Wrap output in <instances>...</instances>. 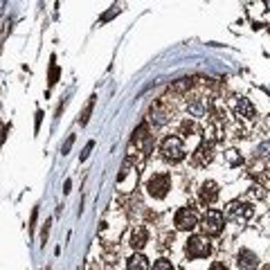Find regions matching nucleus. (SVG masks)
Here are the masks:
<instances>
[{"label": "nucleus", "mask_w": 270, "mask_h": 270, "mask_svg": "<svg viewBox=\"0 0 270 270\" xmlns=\"http://www.w3.org/2000/svg\"><path fill=\"white\" fill-rule=\"evenodd\" d=\"M227 110H232L234 122H237L241 128H245V131H248L252 124H257V108H254L252 101H250L248 97H243V95H237V97L230 101V108Z\"/></svg>", "instance_id": "1"}, {"label": "nucleus", "mask_w": 270, "mask_h": 270, "mask_svg": "<svg viewBox=\"0 0 270 270\" xmlns=\"http://www.w3.org/2000/svg\"><path fill=\"white\" fill-rule=\"evenodd\" d=\"M149 270H176V268H173V264H171L169 259H165V257H162V259L155 261V264L151 266Z\"/></svg>", "instance_id": "21"}, {"label": "nucleus", "mask_w": 270, "mask_h": 270, "mask_svg": "<svg viewBox=\"0 0 270 270\" xmlns=\"http://www.w3.org/2000/svg\"><path fill=\"white\" fill-rule=\"evenodd\" d=\"M169 189H171V173H167V171L153 173V176L147 180V194H149L153 200L167 198Z\"/></svg>", "instance_id": "7"}, {"label": "nucleus", "mask_w": 270, "mask_h": 270, "mask_svg": "<svg viewBox=\"0 0 270 270\" xmlns=\"http://www.w3.org/2000/svg\"><path fill=\"white\" fill-rule=\"evenodd\" d=\"M210 270H230V268H227L225 264H221V261H214V264H212V268H210Z\"/></svg>", "instance_id": "27"}, {"label": "nucleus", "mask_w": 270, "mask_h": 270, "mask_svg": "<svg viewBox=\"0 0 270 270\" xmlns=\"http://www.w3.org/2000/svg\"><path fill=\"white\" fill-rule=\"evenodd\" d=\"M198 221H200L198 212L187 205V207H180V210L176 212V216H173V225H176V230H180V232H192V230L198 227Z\"/></svg>", "instance_id": "9"}, {"label": "nucleus", "mask_w": 270, "mask_h": 270, "mask_svg": "<svg viewBox=\"0 0 270 270\" xmlns=\"http://www.w3.org/2000/svg\"><path fill=\"white\" fill-rule=\"evenodd\" d=\"M54 56H52V68H50V86H54L56 83V79H59V66L54 63Z\"/></svg>", "instance_id": "22"}, {"label": "nucleus", "mask_w": 270, "mask_h": 270, "mask_svg": "<svg viewBox=\"0 0 270 270\" xmlns=\"http://www.w3.org/2000/svg\"><path fill=\"white\" fill-rule=\"evenodd\" d=\"M185 110H187V115H189V120H194V122H200V120H205L207 117V99L205 97H185Z\"/></svg>", "instance_id": "11"}, {"label": "nucleus", "mask_w": 270, "mask_h": 270, "mask_svg": "<svg viewBox=\"0 0 270 270\" xmlns=\"http://www.w3.org/2000/svg\"><path fill=\"white\" fill-rule=\"evenodd\" d=\"M48 234H50V221H48V223H45L43 232H41V239H43V243H45V239H48Z\"/></svg>", "instance_id": "28"}, {"label": "nucleus", "mask_w": 270, "mask_h": 270, "mask_svg": "<svg viewBox=\"0 0 270 270\" xmlns=\"http://www.w3.org/2000/svg\"><path fill=\"white\" fill-rule=\"evenodd\" d=\"M149 259L142 252H133L126 259V270H149Z\"/></svg>", "instance_id": "15"}, {"label": "nucleus", "mask_w": 270, "mask_h": 270, "mask_svg": "<svg viewBox=\"0 0 270 270\" xmlns=\"http://www.w3.org/2000/svg\"><path fill=\"white\" fill-rule=\"evenodd\" d=\"M41 120H43V110H36V126H34V131L39 133V126H41Z\"/></svg>", "instance_id": "26"}, {"label": "nucleus", "mask_w": 270, "mask_h": 270, "mask_svg": "<svg viewBox=\"0 0 270 270\" xmlns=\"http://www.w3.org/2000/svg\"><path fill=\"white\" fill-rule=\"evenodd\" d=\"M212 241L207 237H203V234H192V237L185 241V257H187L189 261L194 259H207L212 254Z\"/></svg>", "instance_id": "4"}, {"label": "nucleus", "mask_w": 270, "mask_h": 270, "mask_svg": "<svg viewBox=\"0 0 270 270\" xmlns=\"http://www.w3.org/2000/svg\"><path fill=\"white\" fill-rule=\"evenodd\" d=\"M198 227L203 230V237H207V239L221 237V234H223V227H225L223 212H219V210H207L203 216H200Z\"/></svg>", "instance_id": "6"}, {"label": "nucleus", "mask_w": 270, "mask_h": 270, "mask_svg": "<svg viewBox=\"0 0 270 270\" xmlns=\"http://www.w3.org/2000/svg\"><path fill=\"white\" fill-rule=\"evenodd\" d=\"M160 158L167 165H180L185 158H187V151H185V142L178 135H167L160 142Z\"/></svg>", "instance_id": "2"}, {"label": "nucleus", "mask_w": 270, "mask_h": 270, "mask_svg": "<svg viewBox=\"0 0 270 270\" xmlns=\"http://www.w3.org/2000/svg\"><path fill=\"white\" fill-rule=\"evenodd\" d=\"M173 120V108L169 106V97H162L160 101L149 106V115H147V124H153V128H162Z\"/></svg>", "instance_id": "5"}, {"label": "nucleus", "mask_w": 270, "mask_h": 270, "mask_svg": "<svg viewBox=\"0 0 270 270\" xmlns=\"http://www.w3.org/2000/svg\"><path fill=\"white\" fill-rule=\"evenodd\" d=\"M138 173H140L138 167L133 165L131 160H124L120 176H117V182H115L117 189H120L122 194H133V189L138 185Z\"/></svg>", "instance_id": "8"}, {"label": "nucleus", "mask_w": 270, "mask_h": 270, "mask_svg": "<svg viewBox=\"0 0 270 270\" xmlns=\"http://www.w3.org/2000/svg\"><path fill=\"white\" fill-rule=\"evenodd\" d=\"M95 99H97V97L93 95V97L88 99V104H86V108H83V113L79 115V124H81V126H86V124H88L90 113H93V108H95Z\"/></svg>", "instance_id": "18"}, {"label": "nucleus", "mask_w": 270, "mask_h": 270, "mask_svg": "<svg viewBox=\"0 0 270 270\" xmlns=\"http://www.w3.org/2000/svg\"><path fill=\"white\" fill-rule=\"evenodd\" d=\"M149 230L144 225H133L131 227V234H128V245H131L135 252H142L147 248V243H149Z\"/></svg>", "instance_id": "13"}, {"label": "nucleus", "mask_w": 270, "mask_h": 270, "mask_svg": "<svg viewBox=\"0 0 270 270\" xmlns=\"http://www.w3.org/2000/svg\"><path fill=\"white\" fill-rule=\"evenodd\" d=\"M93 147H95V142H88V144H86V149H83V153H81V160H86V158H88L90 151H93Z\"/></svg>", "instance_id": "25"}, {"label": "nucleus", "mask_w": 270, "mask_h": 270, "mask_svg": "<svg viewBox=\"0 0 270 270\" xmlns=\"http://www.w3.org/2000/svg\"><path fill=\"white\" fill-rule=\"evenodd\" d=\"M115 14H120V7H110V11H108V14H106V16H101V21H110V18H113V16H115Z\"/></svg>", "instance_id": "24"}, {"label": "nucleus", "mask_w": 270, "mask_h": 270, "mask_svg": "<svg viewBox=\"0 0 270 270\" xmlns=\"http://www.w3.org/2000/svg\"><path fill=\"white\" fill-rule=\"evenodd\" d=\"M194 88V79H180L178 83L171 86V93H185V90H192Z\"/></svg>", "instance_id": "19"}, {"label": "nucleus", "mask_w": 270, "mask_h": 270, "mask_svg": "<svg viewBox=\"0 0 270 270\" xmlns=\"http://www.w3.org/2000/svg\"><path fill=\"white\" fill-rule=\"evenodd\" d=\"M237 266H239V270H259L261 259L252 250L243 248V250H239V254H237Z\"/></svg>", "instance_id": "14"}, {"label": "nucleus", "mask_w": 270, "mask_h": 270, "mask_svg": "<svg viewBox=\"0 0 270 270\" xmlns=\"http://www.w3.org/2000/svg\"><path fill=\"white\" fill-rule=\"evenodd\" d=\"M252 216H254L252 203H248V200H232V203L225 205V214H223V219L230 221V223H234V225H245Z\"/></svg>", "instance_id": "3"}, {"label": "nucleus", "mask_w": 270, "mask_h": 270, "mask_svg": "<svg viewBox=\"0 0 270 270\" xmlns=\"http://www.w3.org/2000/svg\"><path fill=\"white\" fill-rule=\"evenodd\" d=\"M219 194H221V189L214 180H205V182H200L196 196H198V203L203 205V207H207V205H214L216 200H219Z\"/></svg>", "instance_id": "12"}, {"label": "nucleus", "mask_w": 270, "mask_h": 270, "mask_svg": "<svg viewBox=\"0 0 270 270\" xmlns=\"http://www.w3.org/2000/svg\"><path fill=\"white\" fill-rule=\"evenodd\" d=\"M250 196H252L254 200H266V196H268V192H266V185H254V187L250 189Z\"/></svg>", "instance_id": "20"}, {"label": "nucleus", "mask_w": 270, "mask_h": 270, "mask_svg": "<svg viewBox=\"0 0 270 270\" xmlns=\"http://www.w3.org/2000/svg\"><path fill=\"white\" fill-rule=\"evenodd\" d=\"M200 133H203V128L198 126V122L185 117V120L180 122V133H178V138H180V135H200Z\"/></svg>", "instance_id": "16"}, {"label": "nucleus", "mask_w": 270, "mask_h": 270, "mask_svg": "<svg viewBox=\"0 0 270 270\" xmlns=\"http://www.w3.org/2000/svg\"><path fill=\"white\" fill-rule=\"evenodd\" d=\"M223 162L227 167H241L243 165V155L237 149H225L223 151Z\"/></svg>", "instance_id": "17"}, {"label": "nucleus", "mask_w": 270, "mask_h": 270, "mask_svg": "<svg viewBox=\"0 0 270 270\" xmlns=\"http://www.w3.org/2000/svg\"><path fill=\"white\" fill-rule=\"evenodd\" d=\"M72 144H74V135H70V138H68V142H66V144H63V149H61V153L66 155V153H68V151H70V149H72Z\"/></svg>", "instance_id": "23"}, {"label": "nucleus", "mask_w": 270, "mask_h": 270, "mask_svg": "<svg viewBox=\"0 0 270 270\" xmlns=\"http://www.w3.org/2000/svg\"><path fill=\"white\" fill-rule=\"evenodd\" d=\"M214 158H216V144L203 142L198 149L192 153V167H196V169H203V167H207L210 162H214Z\"/></svg>", "instance_id": "10"}]
</instances>
